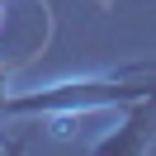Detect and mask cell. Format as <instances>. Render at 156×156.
<instances>
[{"instance_id": "277c9868", "label": "cell", "mask_w": 156, "mask_h": 156, "mask_svg": "<svg viewBox=\"0 0 156 156\" xmlns=\"http://www.w3.org/2000/svg\"><path fill=\"white\" fill-rule=\"evenodd\" d=\"M0 104H5V71H0Z\"/></svg>"}, {"instance_id": "7a4b0ae2", "label": "cell", "mask_w": 156, "mask_h": 156, "mask_svg": "<svg viewBox=\"0 0 156 156\" xmlns=\"http://www.w3.org/2000/svg\"><path fill=\"white\" fill-rule=\"evenodd\" d=\"M151 114H156V99H137L128 128L114 133V137H104V142H95V151H137V147L147 142V123H151Z\"/></svg>"}, {"instance_id": "6da1fadb", "label": "cell", "mask_w": 156, "mask_h": 156, "mask_svg": "<svg viewBox=\"0 0 156 156\" xmlns=\"http://www.w3.org/2000/svg\"><path fill=\"white\" fill-rule=\"evenodd\" d=\"M137 99H156V76H99V80H62V85L5 95L0 114L29 118V114H90V109H133Z\"/></svg>"}, {"instance_id": "3957f363", "label": "cell", "mask_w": 156, "mask_h": 156, "mask_svg": "<svg viewBox=\"0 0 156 156\" xmlns=\"http://www.w3.org/2000/svg\"><path fill=\"white\" fill-rule=\"evenodd\" d=\"M147 71H156V62H133V66H118V76H147Z\"/></svg>"}]
</instances>
